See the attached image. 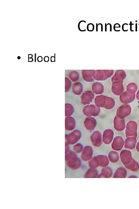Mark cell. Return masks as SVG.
I'll list each match as a JSON object with an SVG mask.
<instances>
[{"label": "cell", "instance_id": "cell-1", "mask_svg": "<svg viewBox=\"0 0 139 209\" xmlns=\"http://www.w3.org/2000/svg\"><path fill=\"white\" fill-rule=\"evenodd\" d=\"M68 146V145H65V160L66 164L72 170H78L81 167V160L74 152L70 151Z\"/></svg>", "mask_w": 139, "mask_h": 209}, {"label": "cell", "instance_id": "cell-2", "mask_svg": "<svg viewBox=\"0 0 139 209\" xmlns=\"http://www.w3.org/2000/svg\"><path fill=\"white\" fill-rule=\"evenodd\" d=\"M82 136L81 132L78 130H75L69 134L65 135V145L75 144L81 139Z\"/></svg>", "mask_w": 139, "mask_h": 209}, {"label": "cell", "instance_id": "cell-3", "mask_svg": "<svg viewBox=\"0 0 139 209\" xmlns=\"http://www.w3.org/2000/svg\"><path fill=\"white\" fill-rule=\"evenodd\" d=\"M83 113L87 117H97L100 114V108L95 105H88L83 108Z\"/></svg>", "mask_w": 139, "mask_h": 209}, {"label": "cell", "instance_id": "cell-4", "mask_svg": "<svg viewBox=\"0 0 139 209\" xmlns=\"http://www.w3.org/2000/svg\"><path fill=\"white\" fill-rule=\"evenodd\" d=\"M137 129L138 125L136 122L134 120L129 121L126 126V138L130 137H135L136 138Z\"/></svg>", "mask_w": 139, "mask_h": 209}, {"label": "cell", "instance_id": "cell-5", "mask_svg": "<svg viewBox=\"0 0 139 209\" xmlns=\"http://www.w3.org/2000/svg\"><path fill=\"white\" fill-rule=\"evenodd\" d=\"M131 107L130 105L123 104L117 109L116 115L120 118H125L131 114Z\"/></svg>", "mask_w": 139, "mask_h": 209}, {"label": "cell", "instance_id": "cell-6", "mask_svg": "<svg viewBox=\"0 0 139 209\" xmlns=\"http://www.w3.org/2000/svg\"><path fill=\"white\" fill-rule=\"evenodd\" d=\"M114 128L116 131L121 132L124 131L126 128L125 118H120L115 115L113 121Z\"/></svg>", "mask_w": 139, "mask_h": 209}, {"label": "cell", "instance_id": "cell-7", "mask_svg": "<svg viewBox=\"0 0 139 209\" xmlns=\"http://www.w3.org/2000/svg\"><path fill=\"white\" fill-rule=\"evenodd\" d=\"M90 140L94 146L95 147L101 146L103 142L101 133L98 131L94 132L90 136Z\"/></svg>", "mask_w": 139, "mask_h": 209}, {"label": "cell", "instance_id": "cell-8", "mask_svg": "<svg viewBox=\"0 0 139 209\" xmlns=\"http://www.w3.org/2000/svg\"><path fill=\"white\" fill-rule=\"evenodd\" d=\"M95 98V94L93 91H85L82 95L81 98V103L82 104L86 105L89 104L93 101Z\"/></svg>", "mask_w": 139, "mask_h": 209}, {"label": "cell", "instance_id": "cell-9", "mask_svg": "<svg viewBox=\"0 0 139 209\" xmlns=\"http://www.w3.org/2000/svg\"><path fill=\"white\" fill-rule=\"evenodd\" d=\"M136 97V94H131L128 91H125L120 95V100L123 104H128L133 102Z\"/></svg>", "mask_w": 139, "mask_h": 209}, {"label": "cell", "instance_id": "cell-10", "mask_svg": "<svg viewBox=\"0 0 139 209\" xmlns=\"http://www.w3.org/2000/svg\"><path fill=\"white\" fill-rule=\"evenodd\" d=\"M94 150L93 147L90 146H87L83 148L82 152L81 158L83 162L89 161L93 157Z\"/></svg>", "mask_w": 139, "mask_h": 209}, {"label": "cell", "instance_id": "cell-11", "mask_svg": "<svg viewBox=\"0 0 139 209\" xmlns=\"http://www.w3.org/2000/svg\"><path fill=\"white\" fill-rule=\"evenodd\" d=\"M112 83V92L116 96H120L124 92V90L123 83L120 81H114Z\"/></svg>", "mask_w": 139, "mask_h": 209}, {"label": "cell", "instance_id": "cell-12", "mask_svg": "<svg viewBox=\"0 0 139 209\" xmlns=\"http://www.w3.org/2000/svg\"><path fill=\"white\" fill-rule=\"evenodd\" d=\"M120 158L122 163L125 165L129 164L133 159L131 152L127 150H124L120 152Z\"/></svg>", "mask_w": 139, "mask_h": 209}, {"label": "cell", "instance_id": "cell-13", "mask_svg": "<svg viewBox=\"0 0 139 209\" xmlns=\"http://www.w3.org/2000/svg\"><path fill=\"white\" fill-rule=\"evenodd\" d=\"M125 141L122 137L117 136L114 139L112 142L111 147L115 151H119L121 150L124 146Z\"/></svg>", "mask_w": 139, "mask_h": 209}, {"label": "cell", "instance_id": "cell-14", "mask_svg": "<svg viewBox=\"0 0 139 209\" xmlns=\"http://www.w3.org/2000/svg\"><path fill=\"white\" fill-rule=\"evenodd\" d=\"M96 71L95 70H82V76L84 81L87 82H91L94 81V77Z\"/></svg>", "mask_w": 139, "mask_h": 209}, {"label": "cell", "instance_id": "cell-15", "mask_svg": "<svg viewBox=\"0 0 139 209\" xmlns=\"http://www.w3.org/2000/svg\"><path fill=\"white\" fill-rule=\"evenodd\" d=\"M114 133L113 130L108 129L103 132V141L105 145H109L113 141Z\"/></svg>", "mask_w": 139, "mask_h": 209}, {"label": "cell", "instance_id": "cell-16", "mask_svg": "<svg viewBox=\"0 0 139 209\" xmlns=\"http://www.w3.org/2000/svg\"><path fill=\"white\" fill-rule=\"evenodd\" d=\"M84 125L85 128L89 131H93L95 129L97 125V121L94 118L92 117H88L84 120Z\"/></svg>", "mask_w": 139, "mask_h": 209}, {"label": "cell", "instance_id": "cell-17", "mask_svg": "<svg viewBox=\"0 0 139 209\" xmlns=\"http://www.w3.org/2000/svg\"><path fill=\"white\" fill-rule=\"evenodd\" d=\"M126 74L123 70H118L115 71V74L111 78V81H120L123 83L124 80L126 78Z\"/></svg>", "mask_w": 139, "mask_h": 209}, {"label": "cell", "instance_id": "cell-18", "mask_svg": "<svg viewBox=\"0 0 139 209\" xmlns=\"http://www.w3.org/2000/svg\"><path fill=\"white\" fill-rule=\"evenodd\" d=\"M76 127V121L73 117H67L65 118V129L67 131H71Z\"/></svg>", "mask_w": 139, "mask_h": 209}, {"label": "cell", "instance_id": "cell-19", "mask_svg": "<svg viewBox=\"0 0 139 209\" xmlns=\"http://www.w3.org/2000/svg\"><path fill=\"white\" fill-rule=\"evenodd\" d=\"M137 142L136 138V137H128L125 141V148L128 150H133L136 146Z\"/></svg>", "mask_w": 139, "mask_h": 209}, {"label": "cell", "instance_id": "cell-20", "mask_svg": "<svg viewBox=\"0 0 139 209\" xmlns=\"http://www.w3.org/2000/svg\"><path fill=\"white\" fill-rule=\"evenodd\" d=\"M107 96L103 95H98L94 98L95 105L100 108H104L107 102Z\"/></svg>", "mask_w": 139, "mask_h": 209}, {"label": "cell", "instance_id": "cell-21", "mask_svg": "<svg viewBox=\"0 0 139 209\" xmlns=\"http://www.w3.org/2000/svg\"><path fill=\"white\" fill-rule=\"evenodd\" d=\"M113 175V171L110 167H104L101 170V173L98 175V178H110Z\"/></svg>", "mask_w": 139, "mask_h": 209}, {"label": "cell", "instance_id": "cell-22", "mask_svg": "<svg viewBox=\"0 0 139 209\" xmlns=\"http://www.w3.org/2000/svg\"><path fill=\"white\" fill-rule=\"evenodd\" d=\"M92 89L95 94L101 95L104 91V86L102 83L97 82L92 85Z\"/></svg>", "mask_w": 139, "mask_h": 209}, {"label": "cell", "instance_id": "cell-23", "mask_svg": "<svg viewBox=\"0 0 139 209\" xmlns=\"http://www.w3.org/2000/svg\"><path fill=\"white\" fill-rule=\"evenodd\" d=\"M83 85L79 82H76L73 84L72 91L73 94L76 95H81L83 91Z\"/></svg>", "mask_w": 139, "mask_h": 209}, {"label": "cell", "instance_id": "cell-24", "mask_svg": "<svg viewBox=\"0 0 139 209\" xmlns=\"http://www.w3.org/2000/svg\"><path fill=\"white\" fill-rule=\"evenodd\" d=\"M127 172L126 169L123 167H120L115 172L114 175V178H126Z\"/></svg>", "mask_w": 139, "mask_h": 209}, {"label": "cell", "instance_id": "cell-25", "mask_svg": "<svg viewBox=\"0 0 139 209\" xmlns=\"http://www.w3.org/2000/svg\"><path fill=\"white\" fill-rule=\"evenodd\" d=\"M127 169L132 172H137L139 169V164L136 160L133 159L129 164L125 165Z\"/></svg>", "mask_w": 139, "mask_h": 209}, {"label": "cell", "instance_id": "cell-26", "mask_svg": "<svg viewBox=\"0 0 139 209\" xmlns=\"http://www.w3.org/2000/svg\"><path fill=\"white\" fill-rule=\"evenodd\" d=\"M98 170L95 168H90L88 169L85 174V178H96L98 176Z\"/></svg>", "mask_w": 139, "mask_h": 209}, {"label": "cell", "instance_id": "cell-27", "mask_svg": "<svg viewBox=\"0 0 139 209\" xmlns=\"http://www.w3.org/2000/svg\"><path fill=\"white\" fill-rule=\"evenodd\" d=\"M99 162V167H105L109 165L110 161L108 157L104 155H99L97 156Z\"/></svg>", "mask_w": 139, "mask_h": 209}, {"label": "cell", "instance_id": "cell-28", "mask_svg": "<svg viewBox=\"0 0 139 209\" xmlns=\"http://www.w3.org/2000/svg\"><path fill=\"white\" fill-rule=\"evenodd\" d=\"M108 157L110 161L113 163L118 162L120 158L119 154L118 152L113 151L110 152Z\"/></svg>", "mask_w": 139, "mask_h": 209}, {"label": "cell", "instance_id": "cell-29", "mask_svg": "<svg viewBox=\"0 0 139 209\" xmlns=\"http://www.w3.org/2000/svg\"><path fill=\"white\" fill-rule=\"evenodd\" d=\"M75 109L73 105L69 103L65 104V116L70 117L74 113Z\"/></svg>", "mask_w": 139, "mask_h": 209}, {"label": "cell", "instance_id": "cell-30", "mask_svg": "<svg viewBox=\"0 0 139 209\" xmlns=\"http://www.w3.org/2000/svg\"><path fill=\"white\" fill-rule=\"evenodd\" d=\"M138 89L137 85L135 83L131 82L128 84L126 87V91L131 94H135Z\"/></svg>", "mask_w": 139, "mask_h": 209}, {"label": "cell", "instance_id": "cell-31", "mask_svg": "<svg viewBox=\"0 0 139 209\" xmlns=\"http://www.w3.org/2000/svg\"><path fill=\"white\" fill-rule=\"evenodd\" d=\"M115 105V101L113 98L107 96L106 103L104 108L106 110H111L114 107Z\"/></svg>", "mask_w": 139, "mask_h": 209}, {"label": "cell", "instance_id": "cell-32", "mask_svg": "<svg viewBox=\"0 0 139 209\" xmlns=\"http://www.w3.org/2000/svg\"><path fill=\"white\" fill-rule=\"evenodd\" d=\"M88 166L90 168H96L99 167V162L97 156L94 157L88 162Z\"/></svg>", "mask_w": 139, "mask_h": 209}, {"label": "cell", "instance_id": "cell-33", "mask_svg": "<svg viewBox=\"0 0 139 209\" xmlns=\"http://www.w3.org/2000/svg\"><path fill=\"white\" fill-rule=\"evenodd\" d=\"M68 77L73 82L78 81L79 78V74L76 71H71L68 74Z\"/></svg>", "mask_w": 139, "mask_h": 209}, {"label": "cell", "instance_id": "cell-34", "mask_svg": "<svg viewBox=\"0 0 139 209\" xmlns=\"http://www.w3.org/2000/svg\"><path fill=\"white\" fill-rule=\"evenodd\" d=\"M94 78V80H96L97 81H104V75L103 70H96V73H95V74Z\"/></svg>", "mask_w": 139, "mask_h": 209}, {"label": "cell", "instance_id": "cell-35", "mask_svg": "<svg viewBox=\"0 0 139 209\" xmlns=\"http://www.w3.org/2000/svg\"><path fill=\"white\" fill-rule=\"evenodd\" d=\"M72 82L69 78L67 77H65V92L67 93V92L69 91L70 88L72 86Z\"/></svg>", "mask_w": 139, "mask_h": 209}, {"label": "cell", "instance_id": "cell-36", "mask_svg": "<svg viewBox=\"0 0 139 209\" xmlns=\"http://www.w3.org/2000/svg\"><path fill=\"white\" fill-rule=\"evenodd\" d=\"M103 71L104 75V81H105V80L110 78L114 73L113 70H103Z\"/></svg>", "mask_w": 139, "mask_h": 209}, {"label": "cell", "instance_id": "cell-37", "mask_svg": "<svg viewBox=\"0 0 139 209\" xmlns=\"http://www.w3.org/2000/svg\"><path fill=\"white\" fill-rule=\"evenodd\" d=\"M73 149L75 152L78 153H80L83 152V145L80 143H78L73 147Z\"/></svg>", "mask_w": 139, "mask_h": 209}, {"label": "cell", "instance_id": "cell-38", "mask_svg": "<svg viewBox=\"0 0 139 209\" xmlns=\"http://www.w3.org/2000/svg\"><path fill=\"white\" fill-rule=\"evenodd\" d=\"M88 26L90 27V29L88 30V31H92L94 30V25L93 24H91V23H90V24H88Z\"/></svg>", "mask_w": 139, "mask_h": 209}, {"label": "cell", "instance_id": "cell-39", "mask_svg": "<svg viewBox=\"0 0 139 209\" xmlns=\"http://www.w3.org/2000/svg\"><path fill=\"white\" fill-rule=\"evenodd\" d=\"M44 61L45 62H48L49 61V58L48 56H45L44 58Z\"/></svg>", "mask_w": 139, "mask_h": 209}, {"label": "cell", "instance_id": "cell-40", "mask_svg": "<svg viewBox=\"0 0 139 209\" xmlns=\"http://www.w3.org/2000/svg\"><path fill=\"white\" fill-rule=\"evenodd\" d=\"M37 60L39 62H41L43 61V58L41 56H39L37 58Z\"/></svg>", "mask_w": 139, "mask_h": 209}, {"label": "cell", "instance_id": "cell-41", "mask_svg": "<svg viewBox=\"0 0 139 209\" xmlns=\"http://www.w3.org/2000/svg\"><path fill=\"white\" fill-rule=\"evenodd\" d=\"M136 97L137 100H138L139 101V90H138V91L137 92Z\"/></svg>", "mask_w": 139, "mask_h": 209}, {"label": "cell", "instance_id": "cell-42", "mask_svg": "<svg viewBox=\"0 0 139 209\" xmlns=\"http://www.w3.org/2000/svg\"><path fill=\"white\" fill-rule=\"evenodd\" d=\"M136 149L137 151L139 152V141L137 143L136 146Z\"/></svg>", "mask_w": 139, "mask_h": 209}, {"label": "cell", "instance_id": "cell-43", "mask_svg": "<svg viewBox=\"0 0 139 209\" xmlns=\"http://www.w3.org/2000/svg\"><path fill=\"white\" fill-rule=\"evenodd\" d=\"M128 178H138V177H137L136 176V175H131Z\"/></svg>", "mask_w": 139, "mask_h": 209}, {"label": "cell", "instance_id": "cell-44", "mask_svg": "<svg viewBox=\"0 0 139 209\" xmlns=\"http://www.w3.org/2000/svg\"><path fill=\"white\" fill-rule=\"evenodd\" d=\"M53 59H55V56H54H54H52V57H51V62H53Z\"/></svg>", "mask_w": 139, "mask_h": 209}]
</instances>
